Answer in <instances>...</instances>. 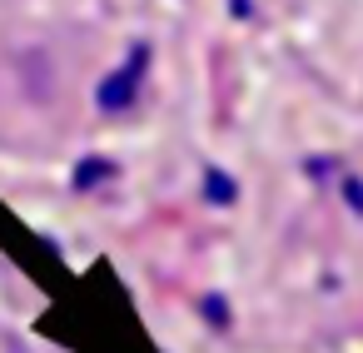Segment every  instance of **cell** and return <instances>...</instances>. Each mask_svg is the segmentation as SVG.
<instances>
[{
	"label": "cell",
	"mask_w": 363,
	"mask_h": 353,
	"mask_svg": "<svg viewBox=\"0 0 363 353\" xmlns=\"http://www.w3.org/2000/svg\"><path fill=\"white\" fill-rule=\"evenodd\" d=\"M209 194H214V199H229V194H234V184H229L224 174H209Z\"/></svg>",
	"instance_id": "obj_3"
},
{
	"label": "cell",
	"mask_w": 363,
	"mask_h": 353,
	"mask_svg": "<svg viewBox=\"0 0 363 353\" xmlns=\"http://www.w3.org/2000/svg\"><path fill=\"white\" fill-rule=\"evenodd\" d=\"M100 174H110V164H105V159H90V164L80 169V184H95Z\"/></svg>",
	"instance_id": "obj_2"
},
{
	"label": "cell",
	"mask_w": 363,
	"mask_h": 353,
	"mask_svg": "<svg viewBox=\"0 0 363 353\" xmlns=\"http://www.w3.org/2000/svg\"><path fill=\"white\" fill-rule=\"evenodd\" d=\"M145 60H150V50H145V45H135V50H130V65H125V70H115V75L100 85V105H105V110H125V105L135 100Z\"/></svg>",
	"instance_id": "obj_1"
}]
</instances>
